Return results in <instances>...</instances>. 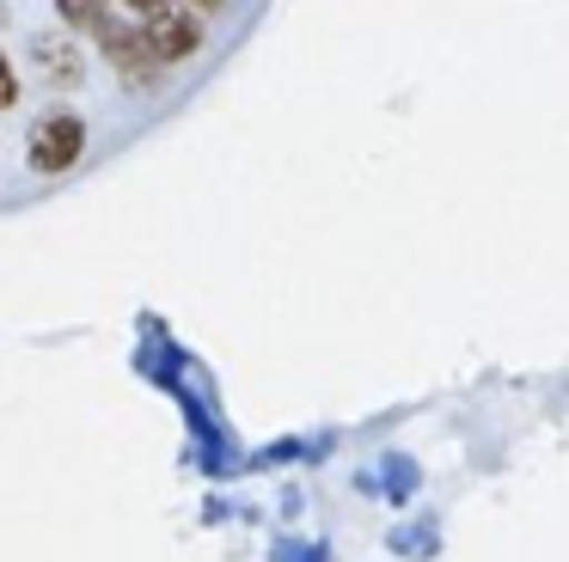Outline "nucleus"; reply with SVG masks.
<instances>
[{
	"mask_svg": "<svg viewBox=\"0 0 569 562\" xmlns=\"http://www.w3.org/2000/svg\"><path fill=\"white\" fill-rule=\"evenodd\" d=\"M99 43H104V56H111V68L123 73L129 86H160V49H153V37H148V24H111L104 19L99 24Z\"/></svg>",
	"mask_w": 569,
	"mask_h": 562,
	"instance_id": "f257e3e1",
	"label": "nucleus"
},
{
	"mask_svg": "<svg viewBox=\"0 0 569 562\" xmlns=\"http://www.w3.org/2000/svg\"><path fill=\"white\" fill-rule=\"evenodd\" d=\"M80 147H87V129H80V117H43L38 129H31V171H43V178H56V171H68L80 159Z\"/></svg>",
	"mask_w": 569,
	"mask_h": 562,
	"instance_id": "f03ea898",
	"label": "nucleus"
},
{
	"mask_svg": "<svg viewBox=\"0 0 569 562\" xmlns=\"http://www.w3.org/2000/svg\"><path fill=\"white\" fill-rule=\"evenodd\" d=\"M148 37H153V49H160L166 61H178V56H190V49L202 43V24L190 19V12H153Z\"/></svg>",
	"mask_w": 569,
	"mask_h": 562,
	"instance_id": "7ed1b4c3",
	"label": "nucleus"
},
{
	"mask_svg": "<svg viewBox=\"0 0 569 562\" xmlns=\"http://www.w3.org/2000/svg\"><path fill=\"white\" fill-rule=\"evenodd\" d=\"M31 49H38L43 68H56V86H74V80H80V56L62 43V37H38Z\"/></svg>",
	"mask_w": 569,
	"mask_h": 562,
	"instance_id": "20e7f679",
	"label": "nucleus"
},
{
	"mask_svg": "<svg viewBox=\"0 0 569 562\" xmlns=\"http://www.w3.org/2000/svg\"><path fill=\"white\" fill-rule=\"evenodd\" d=\"M56 7H62V19L80 24V31H99V24H104V7H99V0H56Z\"/></svg>",
	"mask_w": 569,
	"mask_h": 562,
	"instance_id": "39448f33",
	"label": "nucleus"
},
{
	"mask_svg": "<svg viewBox=\"0 0 569 562\" xmlns=\"http://www.w3.org/2000/svg\"><path fill=\"white\" fill-rule=\"evenodd\" d=\"M129 7H141V12H160V0H129Z\"/></svg>",
	"mask_w": 569,
	"mask_h": 562,
	"instance_id": "423d86ee",
	"label": "nucleus"
},
{
	"mask_svg": "<svg viewBox=\"0 0 569 562\" xmlns=\"http://www.w3.org/2000/svg\"><path fill=\"white\" fill-rule=\"evenodd\" d=\"M197 7H202V12H209V7H221V0H197Z\"/></svg>",
	"mask_w": 569,
	"mask_h": 562,
	"instance_id": "0eeeda50",
	"label": "nucleus"
}]
</instances>
